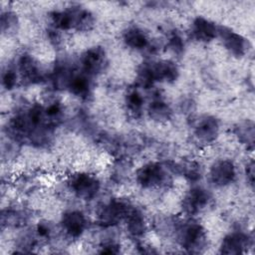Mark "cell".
Returning <instances> with one entry per match:
<instances>
[{
    "label": "cell",
    "instance_id": "obj_18",
    "mask_svg": "<svg viewBox=\"0 0 255 255\" xmlns=\"http://www.w3.org/2000/svg\"><path fill=\"white\" fill-rule=\"evenodd\" d=\"M124 44L135 51H143L150 47V39L147 33L136 25L128 26L122 35Z\"/></svg>",
    "mask_w": 255,
    "mask_h": 255
},
{
    "label": "cell",
    "instance_id": "obj_2",
    "mask_svg": "<svg viewBox=\"0 0 255 255\" xmlns=\"http://www.w3.org/2000/svg\"><path fill=\"white\" fill-rule=\"evenodd\" d=\"M176 242L188 253L198 254L207 247V234L204 227L194 218L188 217L174 227Z\"/></svg>",
    "mask_w": 255,
    "mask_h": 255
},
{
    "label": "cell",
    "instance_id": "obj_21",
    "mask_svg": "<svg viewBox=\"0 0 255 255\" xmlns=\"http://www.w3.org/2000/svg\"><path fill=\"white\" fill-rule=\"evenodd\" d=\"M235 134L238 140L246 145L247 148H253L254 146V124L252 121H244L239 123L235 128Z\"/></svg>",
    "mask_w": 255,
    "mask_h": 255
},
{
    "label": "cell",
    "instance_id": "obj_20",
    "mask_svg": "<svg viewBox=\"0 0 255 255\" xmlns=\"http://www.w3.org/2000/svg\"><path fill=\"white\" fill-rule=\"evenodd\" d=\"M125 105L127 111L133 118H139L142 116L145 108V99L138 88L128 91L125 97Z\"/></svg>",
    "mask_w": 255,
    "mask_h": 255
},
{
    "label": "cell",
    "instance_id": "obj_11",
    "mask_svg": "<svg viewBox=\"0 0 255 255\" xmlns=\"http://www.w3.org/2000/svg\"><path fill=\"white\" fill-rule=\"evenodd\" d=\"M208 176L210 182L214 186L225 187L235 181L237 177V168L231 159L220 158L210 165Z\"/></svg>",
    "mask_w": 255,
    "mask_h": 255
},
{
    "label": "cell",
    "instance_id": "obj_19",
    "mask_svg": "<svg viewBox=\"0 0 255 255\" xmlns=\"http://www.w3.org/2000/svg\"><path fill=\"white\" fill-rule=\"evenodd\" d=\"M146 113L148 117L157 123H164L171 119L172 109L171 107L159 96L153 97L146 107Z\"/></svg>",
    "mask_w": 255,
    "mask_h": 255
},
{
    "label": "cell",
    "instance_id": "obj_17",
    "mask_svg": "<svg viewBox=\"0 0 255 255\" xmlns=\"http://www.w3.org/2000/svg\"><path fill=\"white\" fill-rule=\"evenodd\" d=\"M150 63L152 77L155 83L171 84L179 77V68L171 60H159Z\"/></svg>",
    "mask_w": 255,
    "mask_h": 255
},
{
    "label": "cell",
    "instance_id": "obj_24",
    "mask_svg": "<svg viewBox=\"0 0 255 255\" xmlns=\"http://www.w3.org/2000/svg\"><path fill=\"white\" fill-rule=\"evenodd\" d=\"M1 31L3 34L5 33H11L16 30V27L18 26V17L17 15L11 11L6 10L2 11L1 13Z\"/></svg>",
    "mask_w": 255,
    "mask_h": 255
},
{
    "label": "cell",
    "instance_id": "obj_14",
    "mask_svg": "<svg viewBox=\"0 0 255 255\" xmlns=\"http://www.w3.org/2000/svg\"><path fill=\"white\" fill-rule=\"evenodd\" d=\"M218 26L213 21L202 17H195L189 27L190 38L200 43H208L218 36Z\"/></svg>",
    "mask_w": 255,
    "mask_h": 255
},
{
    "label": "cell",
    "instance_id": "obj_22",
    "mask_svg": "<svg viewBox=\"0 0 255 255\" xmlns=\"http://www.w3.org/2000/svg\"><path fill=\"white\" fill-rule=\"evenodd\" d=\"M176 171L181 173L187 180L196 182L200 179L202 171L200 164L196 161H185L179 163L177 167H175Z\"/></svg>",
    "mask_w": 255,
    "mask_h": 255
},
{
    "label": "cell",
    "instance_id": "obj_27",
    "mask_svg": "<svg viewBox=\"0 0 255 255\" xmlns=\"http://www.w3.org/2000/svg\"><path fill=\"white\" fill-rule=\"evenodd\" d=\"M99 253L118 254V253H120V245L115 240H105L100 245Z\"/></svg>",
    "mask_w": 255,
    "mask_h": 255
},
{
    "label": "cell",
    "instance_id": "obj_7",
    "mask_svg": "<svg viewBox=\"0 0 255 255\" xmlns=\"http://www.w3.org/2000/svg\"><path fill=\"white\" fill-rule=\"evenodd\" d=\"M80 70L88 76L94 78L104 72L107 64L108 57L104 47L93 46L85 50L79 59Z\"/></svg>",
    "mask_w": 255,
    "mask_h": 255
},
{
    "label": "cell",
    "instance_id": "obj_28",
    "mask_svg": "<svg viewBox=\"0 0 255 255\" xmlns=\"http://www.w3.org/2000/svg\"><path fill=\"white\" fill-rule=\"evenodd\" d=\"M245 177H246V181L248 182V184L253 187L254 185V161L253 159H250L246 165H245Z\"/></svg>",
    "mask_w": 255,
    "mask_h": 255
},
{
    "label": "cell",
    "instance_id": "obj_15",
    "mask_svg": "<svg viewBox=\"0 0 255 255\" xmlns=\"http://www.w3.org/2000/svg\"><path fill=\"white\" fill-rule=\"evenodd\" d=\"M65 90L75 97L83 100L88 99L93 93V78L80 71H73Z\"/></svg>",
    "mask_w": 255,
    "mask_h": 255
},
{
    "label": "cell",
    "instance_id": "obj_23",
    "mask_svg": "<svg viewBox=\"0 0 255 255\" xmlns=\"http://www.w3.org/2000/svg\"><path fill=\"white\" fill-rule=\"evenodd\" d=\"M20 83L19 75L15 67H7L1 74V85L6 91H12Z\"/></svg>",
    "mask_w": 255,
    "mask_h": 255
},
{
    "label": "cell",
    "instance_id": "obj_26",
    "mask_svg": "<svg viewBox=\"0 0 255 255\" xmlns=\"http://www.w3.org/2000/svg\"><path fill=\"white\" fill-rule=\"evenodd\" d=\"M34 232L38 240H49L53 236L54 227L48 221H39L35 226Z\"/></svg>",
    "mask_w": 255,
    "mask_h": 255
},
{
    "label": "cell",
    "instance_id": "obj_9",
    "mask_svg": "<svg viewBox=\"0 0 255 255\" xmlns=\"http://www.w3.org/2000/svg\"><path fill=\"white\" fill-rule=\"evenodd\" d=\"M219 121L210 115H203L193 121L192 134L195 140L201 144H210L219 135Z\"/></svg>",
    "mask_w": 255,
    "mask_h": 255
},
{
    "label": "cell",
    "instance_id": "obj_5",
    "mask_svg": "<svg viewBox=\"0 0 255 255\" xmlns=\"http://www.w3.org/2000/svg\"><path fill=\"white\" fill-rule=\"evenodd\" d=\"M67 185L74 196L85 201L95 199L102 187L98 176L87 171H78L69 175Z\"/></svg>",
    "mask_w": 255,
    "mask_h": 255
},
{
    "label": "cell",
    "instance_id": "obj_8",
    "mask_svg": "<svg viewBox=\"0 0 255 255\" xmlns=\"http://www.w3.org/2000/svg\"><path fill=\"white\" fill-rule=\"evenodd\" d=\"M14 67L19 75L20 82L23 84L35 85L45 80V73L41 65L30 54L24 53L20 55Z\"/></svg>",
    "mask_w": 255,
    "mask_h": 255
},
{
    "label": "cell",
    "instance_id": "obj_4",
    "mask_svg": "<svg viewBox=\"0 0 255 255\" xmlns=\"http://www.w3.org/2000/svg\"><path fill=\"white\" fill-rule=\"evenodd\" d=\"M132 204L127 199L111 198L96 209V221L104 228H111L123 222Z\"/></svg>",
    "mask_w": 255,
    "mask_h": 255
},
{
    "label": "cell",
    "instance_id": "obj_12",
    "mask_svg": "<svg viewBox=\"0 0 255 255\" xmlns=\"http://www.w3.org/2000/svg\"><path fill=\"white\" fill-rule=\"evenodd\" d=\"M60 228L68 238L78 239L88 228V218L79 209L66 210L61 216Z\"/></svg>",
    "mask_w": 255,
    "mask_h": 255
},
{
    "label": "cell",
    "instance_id": "obj_1",
    "mask_svg": "<svg viewBox=\"0 0 255 255\" xmlns=\"http://www.w3.org/2000/svg\"><path fill=\"white\" fill-rule=\"evenodd\" d=\"M51 28L59 31H90L94 28L96 19L94 14L83 7L71 6L63 10H55L50 16Z\"/></svg>",
    "mask_w": 255,
    "mask_h": 255
},
{
    "label": "cell",
    "instance_id": "obj_25",
    "mask_svg": "<svg viewBox=\"0 0 255 255\" xmlns=\"http://www.w3.org/2000/svg\"><path fill=\"white\" fill-rule=\"evenodd\" d=\"M167 49L172 52L174 55H181L185 48V43L183 38L179 33L172 32L166 41Z\"/></svg>",
    "mask_w": 255,
    "mask_h": 255
},
{
    "label": "cell",
    "instance_id": "obj_10",
    "mask_svg": "<svg viewBox=\"0 0 255 255\" xmlns=\"http://www.w3.org/2000/svg\"><path fill=\"white\" fill-rule=\"evenodd\" d=\"M217 38L221 40L225 50L235 58L244 57L250 50L249 41L239 33L226 26H218Z\"/></svg>",
    "mask_w": 255,
    "mask_h": 255
},
{
    "label": "cell",
    "instance_id": "obj_6",
    "mask_svg": "<svg viewBox=\"0 0 255 255\" xmlns=\"http://www.w3.org/2000/svg\"><path fill=\"white\" fill-rule=\"evenodd\" d=\"M212 193L203 186L194 185L183 195L181 210L187 217L193 218L205 211L212 202Z\"/></svg>",
    "mask_w": 255,
    "mask_h": 255
},
{
    "label": "cell",
    "instance_id": "obj_16",
    "mask_svg": "<svg viewBox=\"0 0 255 255\" xmlns=\"http://www.w3.org/2000/svg\"><path fill=\"white\" fill-rule=\"evenodd\" d=\"M124 222L126 230L132 239H140L147 231V223L141 209L133 205L128 209Z\"/></svg>",
    "mask_w": 255,
    "mask_h": 255
},
{
    "label": "cell",
    "instance_id": "obj_3",
    "mask_svg": "<svg viewBox=\"0 0 255 255\" xmlns=\"http://www.w3.org/2000/svg\"><path fill=\"white\" fill-rule=\"evenodd\" d=\"M136 184L143 189H155L165 187L171 179L169 168L156 161L142 164L134 172Z\"/></svg>",
    "mask_w": 255,
    "mask_h": 255
},
{
    "label": "cell",
    "instance_id": "obj_13",
    "mask_svg": "<svg viewBox=\"0 0 255 255\" xmlns=\"http://www.w3.org/2000/svg\"><path fill=\"white\" fill-rule=\"evenodd\" d=\"M253 238L248 233L235 230L226 234L221 240L219 253L227 255H237L246 253L248 248L252 246Z\"/></svg>",
    "mask_w": 255,
    "mask_h": 255
}]
</instances>
